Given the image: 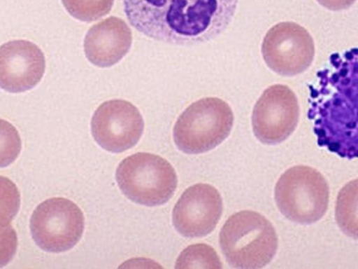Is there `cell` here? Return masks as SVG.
Segmentation results:
<instances>
[{
	"instance_id": "cell-4",
	"label": "cell",
	"mask_w": 358,
	"mask_h": 269,
	"mask_svg": "<svg viewBox=\"0 0 358 269\" xmlns=\"http://www.w3.org/2000/svg\"><path fill=\"white\" fill-rule=\"evenodd\" d=\"M230 105L221 98H201L178 118L173 130L174 142L185 153L208 151L227 139L234 125Z\"/></svg>"
},
{
	"instance_id": "cell-18",
	"label": "cell",
	"mask_w": 358,
	"mask_h": 269,
	"mask_svg": "<svg viewBox=\"0 0 358 269\" xmlns=\"http://www.w3.org/2000/svg\"><path fill=\"white\" fill-rule=\"evenodd\" d=\"M21 148V139L17 129L8 121L0 118V167L14 162Z\"/></svg>"
},
{
	"instance_id": "cell-6",
	"label": "cell",
	"mask_w": 358,
	"mask_h": 269,
	"mask_svg": "<svg viewBox=\"0 0 358 269\" xmlns=\"http://www.w3.org/2000/svg\"><path fill=\"white\" fill-rule=\"evenodd\" d=\"M115 177L119 188L129 200L146 206L166 202L178 184L171 163L150 153L139 152L123 159Z\"/></svg>"
},
{
	"instance_id": "cell-17",
	"label": "cell",
	"mask_w": 358,
	"mask_h": 269,
	"mask_svg": "<svg viewBox=\"0 0 358 269\" xmlns=\"http://www.w3.org/2000/svg\"><path fill=\"white\" fill-rule=\"evenodd\" d=\"M20 206V194L8 178L0 176V230L8 226Z\"/></svg>"
},
{
	"instance_id": "cell-15",
	"label": "cell",
	"mask_w": 358,
	"mask_h": 269,
	"mask_svg": "<svg viewBox=\"0 0 358 269\" xmlns=\"http://www.w3.org/2000/svg\"><path fill=\"white\" fill-rule=\"evenodd\" d=\"M176 268H222L216 251L205 243H197L184 249L176 261Z\"/></svg>"
},
{
	"instance_id": "cell-8",
	"label": "cell",
	"mask_w": 358,
	"mask_h": 269,
	"mask_svg": "<svg viewBox=\"0 0 358 269\" xmlns=\"http://www.w3.org/2000/svg\"><path fill=\"white\" fill-rule=\"evenodd\" d=\"M315 50L314 41L308 31L290 21L272 26L261 46L266 66L282 76H294L307 70L313 62Z\"/></svg>"
},
{
	"instance_id": "cell-5",
	"label": "cell",
	"mask_w": 358,
	"mask_h": 269,
	"mask_svg": "<svg viewBox=\"0 0 358 269\" xmlns=\"http://www.w3.org/2000/svg\"><path fill=\"white\" fill-rule=\"evenodd\" d=\"M274 195L278 209L287 219L300 224H311L325 214L329 188L319 171L299 165L282 174L276 182Z\"/></svg>"
},
{
	"instance_id": "cell-7",
	"label": "cell",
	"mask_w": 358,
	"mask_h": 269,
	"mask_svg": "<svg viewBox=\"0 0 358 269\" xmlns=\"http://www.w3.org/2000/svg\"><path fill=\"white\" fill-rule=\"evenodd\" d=\"M85 219L81 209L64 198H52L34 209L30 219V230L36 244L54 253L67 251L81 238Z\"/></svg>"
},
{
	"instance_id": "cell-12",
	"label": "cell",
	"mask_w": 358,
	"mask_h": 269,
	"mask_svg": "<svg viewBox=\"0 0 358 269\" xmlns=\"http://www.w3.org/2000/svg\"><path fill=\"white\" fill-rule=\"evenodd\" d=\"M45 56L35 43L14 40L0 46V88L18 93L29 90L41 80Z\"/></svg>"
},
{
	"instance_id": "cell-10",
	"label": "cell",
	"mask_w": 358,
	"mask_h": 269,
	"mask_svg": "<svg viewBox=\"0 0 358 269\" xmlns=\"http://www.w3.org/2000/svg\"><path fill=\"white\" fill-rule=\"evenodd\" d=\"M90 125L96 142L112 153L123 152L136 145L144 127L137 107L122 99L101 104L94 111Z\"/></svg>"
},
{
	"instance_id": "cell-9",
	"label": "cell",
	"mask_w": 358,
	"mask_h": 269,
	"mask_svg": "<svg viewBox=\"0 0 358 269\" xmlns=\"http://www.w3.org/2000/svg\"><path fill=\"white\" fill-rule=\"evenodd\" d=\"M299 105L295 93L283 84L266 88L256 102L252 113L255 137L264 144H277L295 130Z\"/></svg>"
},
{
	"instance_id": "cell-3",
	"label": "cell",
	"mask_w": 358,
	"mask_h": 269,
	"mask_svg": "<svg viewBox=\"0 0 358 269\" xmlns=\"http://www.w3.org/2000/svg\"><path fill=\"white\" fill-rule=\"evenodd\" d=\"M219 243L232 268L255 269L267 265L275 255L278 238L272 223L262 214L241 210L222 226Z\"/></svg>"
},
{
	"instance_id": "cell-19",
	"label": "cell",
	"mask_w": 358,
	"mask_h": 269,
	"mask_svg": "<svg viewBox=\"0 0 358 269\" xmlns=\"http://www.w3.org/2000/svg\"><path fill=\"white\" fill-rule=\"evenodd\" d=\"M17 246V233L11 225L0 230V268L11 261L15 254Z\"/></svg>"
},
{
	"instance_id": "cell-20",
	"label": "cell",
	"mask_w": 358,
	"mask_h": 269,
	"mask_svg": "<svg viewBox=\"0 0 358 269\" xmlns=\"http://www.w3.org/2000/svg\"><path fill=\"white\" fill-rule=\"evenodd\" d=\"M323 7L333 11H338L350 8L356 0H316Z\"/></svg>"
},
{
	"instance_id": "cell-2",
	"label": "cell",
	"mask_w": 358,
	"mask_h": 269,
	"mask_svg": "<svg viewBox=\"0 0 358 269\" xmlns=\"http://www.w3.org/2000/svg\"><path fill=\"white\" fill-rule=\"evenodd\" d=\"M238 0H123L129 23L154 40L176 46L209 41L231 22Z\"/></svg>"
},
{
	"instance_id": "cell-16",
	"label": "cell",
	"mask_w": 358,
	"mask_h": 269,
	"mask_svg": "<svg viewBox=\"0 0 358 269\" xmlns=\"http://www.w3.org/2000/svg\"><path fill=\"white\" fill-rule=\"evenodd\" d=\"M68 13L83 22L97 20L111 10L114 0H62Z\"/></svg>"
},
{
	"instance_id": "cell-14",
	"label": "cell",
	"mask_w": 358,
	"mask_h": 269,
	"mask_svg": "<svg viewBox=\"0 0 358 269\" xmlns=\"http://www.w3.org/2000/svg\"><path fill=\"white\" fill-rule=\"evenodd\" d=\"M335 217L338 227L348 236L357 239V179L346 184L337 197Z\"/></svg>"
},
{
	"instance_id": "cell-1",
	"label": "cell",
	"mask_w": 358,
	"mask_h": 269,
	"mask_svg": "<svg viewBox=\"0 0 358 269\" xmlns=\"http://www.w3.org/2000/svg\"><path fill=\"white\" fill-rule=\"evenodd\" d=\"M357 56L356 47L331 54L308 84L317 144L350 160L357 156Z\"/></svg>"
},
{
	"instance_id": "cell-11",
	"label": "cell",
	"mask_w": 358,
	"mask_h": 269,
	"mask_svg": "<svg viewBox=\"0 0 358 269\" xmlns=\"http://www.w3.org/2000/svg\"><path fill=\"white\" fill-rule=\"evenodd\" d=\"M222 211V199L217 189L208 184H196L187 188L175 205L173 224L185 237L206 236L215 229Z\"/></svg>"
},
{
	"instance_id": "cell-13",
	"label": "cell",
	"mask_w": 358,
	"mask_h": 269,
	"mask_svg": "<svg viewBox=\"0 0 358 269\" xmlns=\"http://www.w3.org/2000/svg\"><path fill=\"white\" fill-rule=\"evenodd\" d=\"M131 43V31L127 24L110 16L89 29L84 39V52L94 65L110 67L125 56Z\"/></svg>"
}]
</instances>
